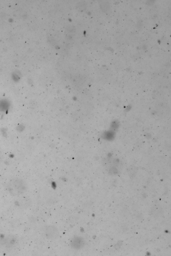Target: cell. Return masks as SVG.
Listing matches in <instances>:
<instances>
[{"label":"cell","mask_w":171,"mask_h":256,"mask_svg":"<svg viewBox=\"0 0 171 256\" xmlns=\"http://www.w3.org/2000/svg\"><path fill=\"white\" fill-rule=\"evenodd\" d=\"M85 240L83 237L76 236L72 238L70 242V245L73 249L79 250L82 249L85 246Z\"/></svg>","instance_id":"cell-3"},{"label":"cell","mask_w":171,"mask_h":256,"mask_svg":"<svg viewBox=\"0 0 171 256\" xmlns=\"http://www.w3.org/2000/svg\"><path fill=\"white\" fill-rule=\"evenodd\" d=\"M45 233L47 238L51 240H54L58 237L59 232L55 226L50 225L47 227Z\"/></svg>","instance_id":"cell-4"},{"label":"cell","mask_w":171,"mask_h":256,"mask_svg":"<svg viewBox=\"0 0 171 256\" xmlns=\"http://www.w3.org/2000/svg\"><path fill=\"white\" fill-rule=\"evenodd\" d=\"M8 190L11 195H18L25 193L28 186L27 183L23 179L18 177L12 178L8 183Z\"/></svg>","instance_id":"cell-1"},{"label":"cell","mask_w":171,"mask_h":256,"mask_svg":"<svg viewBox=\"0 0 171 256\" xmlns=\"http://www.w3.org/2000/svg\"><path fill=\"white\" fill-rule=\"evenodd\" d=\"M18 243V237L15 235H9L0 240V245L3 249L7 251L14 248Z\"/></svg>","instance_id":"cell-2"}]
</instances>
